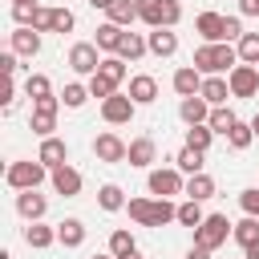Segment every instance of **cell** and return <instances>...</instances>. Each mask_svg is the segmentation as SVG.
I'll list each match as a JSON object with an SVG mask.
<instances>
[{
	"mask_svg": "<svg viewBox=\"0 0 259 259\" xmlns=\"http://www.w3.org/2000/svg\"><path fill=\"white\" fill-rule=\"evenodd\" d=\"M239 65V49H231V40H214V45H198L194 49V69L214 77V73H231Z\"/></svg>",
	"mask_w": 259,
	"mask_h": 259,
	"instance_id": "6da1fadb",
	"label": "cell"
},
{
	"mask_svg": "<svg viewBox=\"0 0 259 259\" xmlns=\"http://www.w3.org/2000/svg\"><path fill=\"white\" fill-rule=\"evenodd\" d=\"M130 219L138 227H166L178 219V206L170 198H130Z\"/></svg>",
	"mask_w": 259,
	"mask_h": 259,
	"instance_id": "7a4b0ae2",
	"label": "cell"
},
{
	"mask_svg": "<svg viewBox=\"0 0 259 259\" xmlns=\"http://www.w3.org/2000/svg\"><path fill=\"white\" fill-rule=\"evenodd\" d=\"M45 174H49V166L36 158V162H12L8 170H4V182L12 186V190H36L40 182H45Z\"/></svg>",
	"mask_w": 259,
	"mask_h": 259,
	"instance_id": "3957f363",
	"label": "cell"
},
{
	"mask_svg": "<svg viewBox=\"0 0 259 259\" xmlns=\"http://www.w3.org/2000/svg\"><path fill=\"white\" fill-rule=\"evenodd\" d=\"M231 231H235V223H227V214H206V219L194 227V243L214 251V247H223V243H227V235H231Z\"/></svg>",
	"mask_w": 259,
	"mask_h": 259,
	"instance_id": "277c9868",
	"label": "cell"
},
{
	"mask_svg": "<svg viewBox=\"0 0 259 259\" xmlns=\"http://www.w3.org/2000/svg\"><path fill=\"white\" fill-rule=\"evenodd\" d=\"M57 109H61V97H40V101H32V134L53 138V130H57Z\"/></svg>",
	"mask_w": 259,
	"mask_h": 259,
	"instance_id": "5b68a950",
	"label": "cell"
},
{
	"mask_svg": "<svg viewBox=\"0 0 259 259\" xmlns=\"http://www.w3.org/2000/svg\"><path fill=\"white\" fill-rule=\"evenodd\" d=\"M227 81H231V97H255L259 93V65H235L231 73H227Z\"/></svg>",
	"mask_w": 259,
	"mask_h": 259,
	"instance_id": "8992f818",
	"label": "cell"
},
{
	"mask_svg": "<svg viewBox=\"0 0 259 259\" xmlns=\"http://www.w3.org/2000/svg\"><path fill=\"white\" fill-rule=\"evenodd\" d=\"M101 61H105V57H97V45H89V40H77V45L69 49V69H73V73H89V77H93V73L101 69Z\"/></svg>",
	"mask_w": 259,
	"mask_h": 259,
	"instance_id": "52a82bcc",
	"label": "cell"
},
{
	"mask_svg": "<svg viewBox=\"0 0 259 259\" xmlns=\"http://www.w3.org/2000/svg\"><path fill=\"white\" fill-rule=\"evenodd\" d=\"M134 109H138V101H134L130 93H113V97L101 101V117H105L109 125H125V121L134 117Z\"/></svg>",
	"mask_w": 259,
	"mask_h": 259,
	"instance_id": "ba28073f",
	"label": "cell"
},
{
	"mask_svg": "<svg viewBox=\"0 0 259 259\" xmlns=\"http://www.w3.org/2000/svg\"><path fill=\"white\" fill-rule=\"evenodd\" d=\"M186 182H182V170H150V194L154 198H170V194H182Z\"/></svg>",
	"mask_w": 259,
	"mask_h": 259,
	"instance_id": "9c48e42d",
	"label": "cell"
},
{
	"mask_svg": "<svg viewBox=\"0 0 259 259\" xmlns=\"http://www.w3.org/2000/svg\"><path fill=\"white\" fill-rule=\"evenodd\" d=\"M93 154H97V162H125L130 158V146L117 138V134H97V142H93Z\"/></svg>",
	"mask_w": 259,
	"mask_h": 259,
	"instance_id": "30bf717a",
	"label": "cell"
},
{
	"mask_svg": "<svg viewBox=\"0 0 259 259\" xmlns=\"http://www.w3.org/2000/svg\"><path fill=\"white\" fill-rule=\"evenodd\" d=\"M194 28H198V36L206 40V45H214V40H227V16H219V12H198V20H194Z\"/></svg>",
	"mask_w": 259,
	"mask_h": 259,
	"instance_id": "8fae6325",
	"label": "cell"
},
{
	"mask_svg": "<svg viewBox=\"0 0 259 259\" xmlns=\"http://www.w3.org/2000/svg\"><path fill=\"white\" fill-rule=\"evenodd\" d=\"M178 117H182L186 125H202V121L210 117V101H206L202 93H194V97H182V105H178Z\"/></svg>",
	"mask_w": 259,
	"mask_h": 259,
	"instance_id": "7c38bea8",
	"label": "cell"
},
{
	"mask_svg": "<svg viewBox=\"0 0 259 259\" xmlns=\"http://www.w3.org/2000/svg\"><path fill=\"white\" fill-rule=\"evenodd\" d=\"M16 210H20L28 223H40V219H45V210H49V198H45V194H36V190H20V194H16Z\"/></svg>",
	"mask_w": 259,
	"mask_h": 259,
	"instance_id": "4fadbf2b",
	"label": "cell"
},
{
	"mask_svg": "<svg viewBox=\"0 0 259 259\" xmlns=\"http://www.w3.org/2000/svg\"><path fill=\"white\" fill-rule=\"evenodd\" d=\"M12 53H20V57H36V53H40V32H36L32 24H20V28L12 32Z\"/></svg>",
	"mask_w": 259,
	"mask_h": 259,
	"instance_id": "5bb4252c",
	"label": "cell"
},
{
	"mask_svg": "<svg viewBox=\"0 0 259 259\" xmlns=\"http://www.w3.org/2000/svg\"><path fill=\"white\" fill-rule=\"evenodd\" d=\"M130 97H134L138 105H154V101H158V81H154L150 73L130 77Z\"/></svg>",
	"mask_w": 259,
	"mask_h": 259,
	"instance_id": "9a60e30c",
	"label": "cell"
},
{
	"mask_svg": "<svg viewBox=\"0 0 259 259\" xmlns=\"http://www.w3.org/2000/svg\"><path fill=\"white\" fill-rule=\"evenodd\" d=\"M53 190L65 194V198H77V194H81V174H77L73 166H57V170H53Z\"/></svg>",
	"mask_w": 259,
	"mask_h": 259,
	"instance_id": "2e32d148",
	"label": "cell"
},
{
	"mask_svg": "<svg viewBox=\"0 0 259 259\" xmlns=\"http://www.w3.org/2000/svg\"><path fill=\"white\" fill-rule=\"evenodd\" d=\"M198 89H202V73H198L194 65H182V69L174 73V93H178V97H194Z\"/></svg>",
	"mask_w": 259,
	"mask_h": 259,
	"instance_id": "e0dca14e",
	"label": "cell"
},
{
	"mask_svg": "<svg viewBox=\"0 0 259 259\" xmlns=\"http://www.w3.org/2000/svg\"><path fill=\"white\" fill-rule=\"evenodd\" d=\"M49 170H57V166H65V158H69V146L61 142V138H40V154H36Z\"/></svg>",
	"mask_w": 259,
	"mask_h": 259,
	"instance_id": "ac0fdd59",
	"label": "cell"
},
{
	"mask_svg": "<svg viewBox=\"0 0 259 259\" xmlns=\"http://www.w3.org/2000/svg\"><path fill=\"white\" fill-rule=\"evenodd\" d=\"M150 53H154V57H174V53H178V32L154 28V32H150Z\"/></svg>",
	"mask_w": 259,
	"mask_h": 259,
	"instance_id": "d6986e66",
	"label": "cell"
},
{
	"mask_svg": "<svg viewBox=\"0 0 259 259\" xmlns=\"http://www.w3.org/2000/svg\"><path fill=\"white\" fill-rule=\"evenodd\" d=\"M210 105H227V97H231V81H223L219 73L214 77H202V89H198Z\"/></svg>",
	"mask_w": 259,
	"mask_h": 259,
	"instance_id": "ffe728a7",
	"label": "cell"
},
{
	"mask_svg": "<svg viewBox=\"0 0 259 259\" xmlns=\"http://www.w3.org/2000/svg\"><path fill=\"white\" fill-rule=\"evenodd\" d=\"M154 154H158L154 138H134V142H130V158H125V162L142 170V166H150V162H154Z\"/></svg>",
	"mask_w": 259,
	"mask_h": 259,
	"instance_id": "44dd1931",
	"label": "cell"
},
{
	"mask_svg": "<svg viewBox=\"0 0 259 259\" xmlns=\"http://www.w3.org/2000/svg\"><path fill=\"white\" fill-rule=\"evenodd\" d=\"M186 198H198V202H206V198H214V178L210 174H190L186 178Z\"/></svg>",
	"mask_w": 259,
	"mask_h": 259,
	"instance_id": "7402d4cb",
	"label": "cell"
},
{
	"mask_svg": "<svg viewBox=\"0 0 259 259\" xmlns=\"http://www.w3.org/2000/svg\"><path fill=\"white\" fill-rule=\"evenodd\" d=\"M57 243H65V247H81V243H85V223H81V219H65V223H57Z\"/></svg>",
	"mask_w": 259,
	"mask_h": 259,
	"instance_id": "603a6c76",
	"label": "cell"
},
{
	"mask_svg": "<svg viewBox=\"0 0 259 259\" xmlns=\"http://www.w3.org/2000/svg\"><path fill=\"white\" fill-rule=\"evenodd\" d=\"M138 20H146L150 28H162V20H166V0H138Z\"/></svg>",
	"mask_w": 259,
	"mask_h": 259,
	"instance_id": "cb8c5ba5",
	"label": "cell"
},
{
	"mask_svg": "<svg viewBox=\"0 0 259 259\" xmlns=\"http://www.w3.org/2000/svg\"><path fill=\"white\" fill-rule=\"evenodd\" d=\"M121 24H113V20H105L101 28H97V49H105V53H117L121 49Z\"/></svg>",
	"mask_w": 259,
	"mask_h": 259,
	"instance_id": "d4e9b609",
	"label": "cell"
},
{
	"mask_svg": "<svg viewBox=\"0 0 259 259\" xmlns=\"http://www.w3.org/2000/svg\"><path fill=\"white\" fill-rule=\"evenodd\" d=\"M146 53H150V40H142L138 32H125V36H121V49H117L121 61H138V57H146Z\"/></svg>",
	"mask_w": 259,
	"mask_h": 259,
	"instance_id": "484cf974",
	"label": "cell"
},
{
	"mask_svg": "<svg viewBox=\"0 0 259 259\" xmlns=\"http://www.w3.org/2000/svg\"><path fill=\"white\" fill-rule=\"evenodd\" d=\"M24 243H28V247H36V251H45V247H53V243H57V231H53V227L32 223V227H24Z\"/></svg>",
	"mask_w": 259,
	"mask_h": 259,
	"instance_id": "4316f807",
	"label": "cell"
},
{
	"mask_svg": "<svg viewBox=\"0 0 259 259\" xmlns=\"http://www.w3.org/2000/svg\"><path fill=\"white\" fill-rule=\"evenodd\" d=\"M239 117H235V109H227V105H210V117H206V125L214 130V134H231V125H235Z\"/></svg>",
	"mask_w": 259,
	"mask_h": 259,
	"instance_id": "83f0119b",
	"label": "cell"
},
{
	"mask_svg": "<svg viewBox=\"0 0 259 259\" xmlns=\"http://www.w3.org/2000/svg\"><path fill=\"white\" fill-rule=\"evenodd\" d=\"M105 12H109L113 24H134V20H138V0H113Z\"/></svg>",
	"mask_w": 259,
	"mask_h": 259,
	"instance_id": "f1b7e54d",
	"label": "cell"
},
{
	"mask_svg": "<svg viewBox=\"0 0 259 259\" xmlns=\"http://www.w3.org/2000/svg\"><path fill=\"white\" fill-rule=\"evenodd\" d=\"M97 202H101V210H121L125 206V194H121V186H113V182H105L101 190H97Z\"/></svg>",
	"mask_w": 259,
	"mask_h": 259,
	"instance_id": "f546056e",
	"label": "cell"
},
{
	"mask_svg": "<svg viewBox=\"0 0 259 259\" xmlns=\"http://www.w3.org/2000/svg\"><path fill=\"white\" fill-rule=\"evenodd\" d=\"M210 142H214V130H210L206 121L186 130V146H194V150H202V154H206V150H210Z\"/></svg>",
	"mask_w": 259,
	"mask_h": 259,
	"instance_id": "4dcf8cb0",
	"label": "cell"
},
{
	"mask_svg": "<svg viewBox=\"0 0 259 259\" xmlns=\"http://www.w3.org/2000/svg\"><path fill=\"white\" fill-rule=\"evenodd\" d=\"M174 162H178V170H182V174H198V170H202V150H194V146H182Z\"/></svg>",
	"mask_w": 259,
	"mask_h": 259,
	"instance_id": "1f68e13d",
	"label": "cell"
},
{
	"mask_svg": "<svg viewBox=\"0 0 259 259\" xmlns=\"http://www.w3.org/2000/svg\"><path fill=\"white\" fill-rule=\"evenodd\" d=\"M239 61L243 65H259V32H243L239 36Z\"/></svg>",
	"mask_w": 259,
	"mask_h": 259,
	"instance_id": "d6a6232c",
	"label": "cell"
},
{
	"mask_svg": "<svg viewBox=\"0 0 259 259\" xmlns=\"http://www.w3.org/2000/svg\"><path fill=\"white\" fill-rule=\"evenodd\" d=\"M227 142H231V150H247V146L255 142V130H251L247 121H235L231 134H227Z\"/></svg>",
	"mask_w": 259,
	"mask_h": 259,
	"instance_id": "836d02e7",
	"label": "cell"
},
{
	"mask_svg": "<svg viewBox=\"0 0 259 259\" xmlns=\"http://www.w3.org/2000/svg\"><path fill=\"white\" fill-rule=\"evenodd\" d=\"M24 93H28L32 101H40V97H53V85H49V77H45V73H32V77L24 81Z\"/></svg>",
	"mask_w": 259,
	"mask_h": 259,
	"instance_id": "e575fe53",
	"label": "cell"
},
{
	"mask_svg": "<svg viewBox=\"0 0 259 259\" xmlns=\"http://www.w3.org/2000/svg\"><path fill=\"white\" fill-rule=\"evenodd\" d=\"M89 93L105 101V97H113V93H117V81H113V77H105V73H93V77H89Z\"/></svg>",
	"mask_w": 259,
	"mask_h": 259,
	"instance_id": "d590c367",
	"label": "cell"
},
{
	"mask_svg": "<svg viewBox=\"0 0 259 259\" xmlns=\"http://www.w3.org/2000/svg\"><path fill=\"white\" fill-rule=\"evenodd\" d=\"M202 219H206V214H202V206H198V198H186V202L178 206V223H182V227H198Z\"/></svg>",
	"mask_w": 259,
	"mask_h": 259,
	"instance_id": "8d00e7d4",
	"label": "cell"
},
{
	"mask_svg": "<svg viewBox=\"0 0 259 259\" xmlns=\"http://www.w3.org/2000/svg\"><path fill=\"white\" fill-rule=\"evenodd\" d=\"M231 235H235V243H243V247H247V243H255V239H259V219H251V214H247L243 223H235V231H231Z\"/></svg>",
	"mask_w": 259,
	"mask_h": 259,
	"instance_id": "74e56055",
	"label": "cell"
},
{
	"mask_svg": "<svg viewBox=\"0 0 259 259\" xmlns=\"http://www.w3.org/2000/svg\"><path fill=\"white\" fill-rule=\"evenodd\" d=\"M85 97H93V93H89L85 85H77V81H69V85H65V93H61V101H65L69 109H81V105H85Z\"/></svg>",
	"mask_w": 259,
	"mask_h": 259,
	"instance_id": "f35d334b",
	"label": "cell"
},
{
	"mask_svg": "<svg viewBox=\"0 0 259 259\" xmlns=\"http://www.w3.org/2000/svg\"><path fill=\"white\" fill-rule=\"evenodd\" d=\"M36 8H40L36 0H16V4H12V20H16V24H32Z\"/></svg>",
	"mask_w": 259,
	"mask_h": 259,
	"instance_id": "ab89813d",
	"label": "cell"
},
{
	"mask_svg": "<svg viewBox=\"0 0 259 259\" xmlns=\"http://www.w3.org/2000/svg\"><path fill=\"white\" fill-rule=\"evenodd\" d=\"M97 73H105V77H113V81L121 85V81H125V61L113 53V57H105V61H101V69H97Z\"/></svg>",
	"mask_w": 259,
	"mask_h": 259,
	"instance_id": "60d3db41",
	"label": "cell"
},
{
	"mask_svg": "<svg viewBox=\"0 0 259 259\" xmlns=\"http://www.w3.org/2000/svg\"><path fill=\"white\" fill-rule=\"evenodd\" d=\"M125 251H134V235H130V231H113V235H109V255L117 259V255H125Z\"/></svg>",
	"mask_w": 259,
	"mask_h": 259,
	"instance_id": "b9f144b4",
	"label": "cell"
},
{
	"mask_svg": "<svg viewBox=\"0 0 259 259\" xmlns=\"http://www.w3.org/2000/svg\"><path fill=\"white\" fill-rule=\"evenodd\" d=\"M73 24H77V16L69 8H53V32H73Z\"/></svg>",
	"mask_w": 259,
	"mask_h": 259,
	"instance_id": "7bdbcfd3",
	"label": "cell"
},
{
	"mask_svg": "<svg viewBox=\"0 0 259 259\" xmlns=\"http://www.w3.org/2000/svg\"><path fill=\"white\" fill-rule=\"evenodd\" d=\"M239 206H243L251 219H259V190H243V194H239Z\"/></svg>",
	"mask_w": 259,
	"mask_h": 259,
	"instance_id": "ee69618b",
	"label": "cell"
},
{
	"mask_svg": "<svg viewBox=\"0 0 259 259\" xmlns=\"http://www.w3.org/2000/svg\"><path fill=\"white\" fill-rule=\"evenodd\" d=\"M223 32H227V40L243 36V20H239V16H227V28H223Z\"/></svg>",
	"mask_w": 259,
	"mask_h": 259,
	"instance_id": "f6af8a7d",
	"label": "cell"
},
{
	"mask_svg": "<svg viewBox=\"0 0 259 259\" xmlns=\"http://www.w3.org/2000/svg\"><path fill=\"white\" fill-rule=\"evenodd\" d=\"M0 69H4V77H12L20 65H16V53H0Z\"/></svg>",
	"mask_w": 259,
	"mask_h": 259,
	"instance_id": "bcb514c9",
	"label": "cell"
},
{
	"mask_svg": "<svg viewBox=\"0 0 259 259\" xmlns=\"http://www.w3.org/2000/svg\"><path fill=\"white\" fill-rule=\"evenodd\" d=\"M239 12L243 16H259V0H239Z\"/></svg>",
	"mask_w": 259,
	"mask_h": 259,
	"instance_id": "7dc6e473",
	"label": "cell"
},
{
	"mask_svg": "<svg viewBox=\"0 0 259 259\" xmlns=\"http://www.w3.org/2000/svg\"><path fill=\"white\" fill-rule=\"evenodd\" d=\"M186 259H210V247H198V243H194V247L186 251Z\"/></svg>",
	"mask_w": 259,
	"mask_h": 259,
	"instance_id": "c3c4849f",
	"label": "cell"
},
{
	"mask_svg": "<svg viewBox=\"0 0 259 259\" xmlns=\"http://www.w3.org/2000/svg\"><path fill=\"white\" fill-rule=\"evenodd\" d=\"M243 259H259V239H255V243H247V247H243Z\"/></svg>",
	"mask_w": 259,
	"mask_h": 259,
	"instance_id": "681fc988",
	"label": "cell"
},
{
	"mask_svg": "<svg viewBox=\"0 0 259 259\" xmlns=\"http://www.w3.org/2000/svg\"><path fill=\"white\" fill-rule=\"evenodd\" d=\"M117 259H142V255H138V247H134V251H125V255H117Z\"/></svg>",
	"mask_w": 259,
	"mask_h": 259,
	"instance_id": "f907efd6",
	"label": "cell"
},
{
	"mask_svg": "<svg viewBox=\"0 0 259 259\" xmlns=\"http://www.w3.org/2000/svg\"><path fill=\"white\" fill-rule=\"evenodd\" d=\"M89 4H93V8H109L113 0H89Z\"/></svg>",
	"mask_w": 259,
	"mask_h": 259,
	"instance_id": "816d5d0a",
	"label": "cell"
},
{
	"mask_svg": "<svg viewBox=\"0 0 259 259\" xmlns=\"http://www.w3.org/2000/svg\"><path fill=\"white\" fill-rule=\"evenodd\" d=\"M251 130H255V138H259V113H255V117H251Z\"/></svg>",
	"mask_w": 259,
	"mask_h": 259,
	"instance_id": "f5cc1de1",
	"label": "cell"
},
{
	"mask_svg": "<svg viewBox=\"0 0 259 259\" xmlns=\"http://www.w3.org/2000/svg\"><path fill=\"white\" fill-rule=\"evenodd\" d=\"M93 259H113V255H93Z\"/></svg>",
	"mask_w": 259,
	"mask_h": 259,
	"instance_id": "db71d44e",
	"label": "cell"
},
{
	"mask_svg": "<svg viewBox=\"0 0 259 259\" xmlns=\"http://www.w3.org/2000/svg\"><path fill=\"white\" fill-rule=\"evenodd\" d=\"M12 4H16V0H12Z\"/></svg>",
	"mask_w": 259,
	"mask_h": 259,
	"instance_id": "11a10c76",
	"label": "cell"
}]
</instances>
